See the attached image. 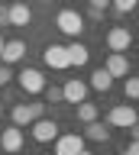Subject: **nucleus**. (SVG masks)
Listing matches in <instances>:
<instances>
[{
  "label": "nucleus",
  "mask_w": 139,
  "mask_h": 155,
  "mask_svg": "<svg viewBox=\"0 0 139 155\" xmlns=\"http://www.w3.org/2000/svg\"><path fill=\"white\" fill-rule=\"evenodd\" d=\"M55 26H58L65 36L78 39V36H81V29H84V16H81L78 10H61L58 16H55Z\"/></svg>",
  "instance_id": "nucleus-1"
},
{
  "label": "nucleus",
  "mask_w": 139,
  "mask_h": 155,
  "mask_svg": "<svg viewBox=\"0 0 139 155\" xmlns=\"http://www.w3.org/2000/svg\"><path fill=\"white\" fill-rule=\"evenodd\" d=\"M45 113V104H16L13 107V126H29L32 120H39Z\"/></svg>",
  "instance_id": "nucleus-2"
},
{
  "label": "nucleus",
  "mask_w": 139,
  "mask_h": 155,
  "mask_svg": "<svg viewBox=\"0 0 139 155\" xmlns=\"http://www.w3.org/2000/svg\"><path fill=\"white\" fill-rule=\"evenodd\" d=\"M16 81H20V87L26 94H42L45 91V78H42L39 68H23L20 74H16Z\"/></svg>",
  "instance_id": "nucleus-3"
},
{
  "label": "nucleus",
  "mask_w": 139,
  "mask_h": 155,
  "mask_svg": "<svg viewBox=\"0 0 139 155\" xmlns=\"http://www.w3.org/2000/svg\"><path fill=\"white\" fill-rule=\"evenodd\" d=\"M32 139L36 142H55L58 139V123L55 120H45V116H39V120H32Z\"/></svg>",
  "instance_id": "nucleus-4"
},
{
  "label": "nucleus",
  "mask_w": 139,
  "mask_h": 155,
  "mask_svg": "<svg viewBox=\"0 0 139 155\" xmlns=\"http://www.w3.org/2000/svg\"><path fill=\"white\" fill-rule=\"evenodd\" d=\"M107 123H110V126H120V129H129V126L136 123V107H129V104H117V107L107 113Z\"/></svg>",
  "instance_id": "nucleus-5"
},
{
  "label": "nucleus",
  "mask_w": 139,
  "mask_h": 155,
  "mask_svg": "<svg viewBox=\"0 0 139 155\" xmlns=\"http://www.w3.org/2000/svg\"><path fill=\"white\" fill-rule=\"evenodd\" d=\"M84 149V136L78 133H58L55 139V155H78Z\"/></svg>",
  "instance_id": "nucleus-6"
},
{
  "label": "nucleus",
  "mask_w": 139,
  "mask_h": 155,
  "mask_svg": "<svg viewBox=\"0 0 139 155\" xmlns=\"http://www.w3.org/2000/svg\"><path fill=\"white\" fill-rule=\"evenodd\" d=\"M42 61H45L52 71H65V68H71V61H68V48H65V45H49L45 52H42Z\"/></svg>",
  "instance_id": "nucleus-7"
},
{
  "label": "nucleus",
  "mask_w": 139,
  "mask_h": 155,
  "mask_svg": "<svg viewBox=\"0 0 139 155\" xmlns=\"http://www.w3.org/2000/svg\"><path fill=\"white\" fill-rule=\"evenodd\" d=\"M129 45H133V32L126 26H110V32H107V48L110 52H126Z\"/></svg>",
  "instance_id": "nucleus-8"
},
{
  "label": "nucleus",
  "mask_w": 139,
  "mask_h": 155,
  "mask_svg": "<svg viewBox=\"0 0 139 155\" xmlns=\"http://www.w3.org/2000/svg\"><path fill=\"white\" fill-rule=\"evenodd\" d=\"M104 68H107L110 78H129V58L123 55V52H110L107 61H104Z\"/></svg>",
  "instance_id": "nucleus-9"
},
{
  "label": "nucleus",
  "mask_w": 139,
  "mask_h": 155,
  "mask_svg": "<svg viewBox=\"0 0 139 155\" xmlns=\"http://www.w3.org/2000/svg\"><path fill=\"white\" fill-rule=\"evenodd\" d=\"M23 55H26V42L23 39H7L3 42V52H0V61L3 65H16Z\"/></svg>",
  "instance_id": "nucleus-10"
},
{
  "label": "nucleus",
  "mask_w": 139,
  "mask_h": 155,
  "mask_svg": "<svg viewBox=\"0 0 139 155\" xmlns=\"http://www.w3.org/2000/svg\"><path fill=\"white\" fill-rule=\"evenodd\" d=\"M0 149H3V152H20V149H23V129H20V126L0 129Z\"/></svg>",
  "instance_id": "nucleus-11"
},
{
  "label": "nucleus",
  "mask_w": 139,
  "mask_h": 155,
  "mask_svg": "<svg viewBox=\"0 0 139 155\" xmlns=\"http://www.w3.org/2000/svg\"><path fill=\"white\" fill-rule=\"evenodd\" d=\"M61 97H65V104H81V100H88V84L71 78L68 84L61 87Z\"/></svg>",
  "instance_id": "nucleus-12"
},
{
  "label": "nucleus",
  "mask_w": 139,
  "mask_h": 155,
  "mask_svg": "<svg viewBox=\"0 0 139 155\" xmlns=\"http://www.w3.org/2000/svg\"><path fill=\"white\" fill-rule=\"evenodd\" d=\"M29 19H32V10L23 0L10 3V26H29Z\"/></svg>",
  "instance_id": "nucleus-13"
},
{
  "label": "nucleus",
  "mask_w": 139,
  "mask_h": 155,
  "mask_svg": "<svg viewBox=\"0 0 139 155\" xmlns=\"http://www.w3.org/2000/svg\"><path fill=\"white\" fill-rule=\"evenodd\" d=\"M68 48V61L74 68H81V65H88V58H91V52H88V45H84V42H78V39H74V42H71V45H65Z\"/></svg>",
  "instance_id": "nucleus-14"
},
{
  "label": "nucleus",
  "mask_w": 139,
  "mask_h": 155,
  "mask_svg": "<svg viewBox=\"0 0 139 155\" xmlns=\"http://www.w3.org/2000/svg\"><path fill=\"white\" fill-rule=\"evenodd\" d=\"M84 139H91V142H107V139H110V129H107L104 123H97V120H94V123H88Z\"/></svg>",
  "instance_id": "nucleus-15"
},
{
  "label": "nucleus",
  "mask_w": 139,
  "mask_h": 155,
  "mask_svg": "<svg viewBox=\"0 0 139 155\" xmlns=\"http://www.w3.org/2000/svg\"><path fill=\"white\" fill-rule=\"evenodd\" d=\"M91 87H94V91H110V87H113V78L107 74V68H97V71L91 74Z\"/></svg>",
  "instance_id": "nucleus-16"
},
{
  "label": "nucleus",
  "mask_w": 139,
  "mask_h": 155,
  "mask_svg": "<svg viewBox=\"0 0 139 155\" xmlns=\"http://www.w3.org/2000/svg\"><path fill=\"white\" fill-rule=\"evenodd\" d=\"M74 107H78V120H81V123H94L97 113H100L97 104H88V100H81V104H74Z\"/></svg>",
  "instance_id": "nucleus-17"
},
{
  "label": "nucleus",
  "mask_w": 139,
  "mask_h": 155,
  "mask_svg": "<svg viewBox=\"0 0 139 155\" xmlns=\"http://www.w3.org/2000/svg\"><path fill=\"white\" fill-rule=\"evenodd\" d=\"M129 100H139V78H126V84H123Z\"/></svg>",
  "instance_id": "nucleus-18"
},
{
  "label": "nucleus",
  "mask_w": 139,
  "mask_h": 155,
  "mask_svg": "<svg viewBox=\"0 0 139 155\" xmlns=\"http://www.w3.org/2000/svg\"><path fill=\"white\" fill-rule=\"evenodd\" d=\"M42 94H45V104H65V97H61V87H45Z\"/></svg>",
  "instance_id": "nucleus-19"
},
{
  "label": "nucleus",
  "mask_w": 139,
  "mask_h": 155,
  "mask_svg": "<svg viewBox=\"0 0 139 155\" xmlns=\"http://www.w3.org/2000/svg\"><path fill=\"white\" fill-rule=\"evenodd\" d=\"M110 3H113V10H117V13H129V10H136L139 0H110Z\"/></svg>",
  "instance_id": "nucleus-20"
},
{
  "label": "nucleus",
  "mask_w": 139,
  "mask_h": 155,
  "mask_svg": "<svg viewBox=\"0 0 139 155\" xmlns=\"http://www.w3.org/2000/svg\"><path fill=\"white\" fill-rule=\"evenodd\" d=\"M10 65H3V61H0V87H3V84H7V81H10Z\"/></svg>",
  "instance_id": "nucleus-21"
},
{
  "label": "nucleus",
  "mask_w": 139,
  "mask_h": 155,
  "mask_svg": "<svg viewBox=\"0 0 139 155\" xmlns=\"http://www.w3.org/2000/svg\"><path fill=\"white\" fill-rule=\"evenodd\" d=\"M0 26H10V7L0 3Z\"/></svg>",
  "instance_id": "nucleus-22"
},
{
  "label": "nucleus",
  "mask_w": 139,
  "mask_h": 155,
  "mask_svg": "<svg viewBox=\"0 0 139 155\" xmlns=\"http://www.w3.org/2000/svg\"><path fill=\"white\" fill-rule=\"evenodd\" d=\"M88 3H91V7H94V10H104V7H107V3H110V0H88Z\"/></svg>",
  "instance_id": "nucleus-23"
},
{
  "label": "nucleus",
  "mask_w": 139,
  "mask_h": 155,
  "mask_svg": "<svg viewBox=\"0 0 139 155\" xmlns=\"http://www.w3.org/2000/svg\"><path fill=\"white\" fill-rule=\"evenodd\" d=\"M126 152H129V155H139V139H133V142H129Z\"/></svg>",
  "instance_id": "nucleus-24"
},
{
  "label": "nucleus",
  "mask_w": 139,
  "mask_h": 155,
  "mask_svg": "<svg viewBox=\"0 0 139 155\" xmlns=\"http://www.w3.org/2000/svg\"><path fill=\"white\" fill-rule=\"evenodd\" d=\"M129 136H133V139H139V123H133V126H129Z\"/></svg>",
  "instance_id": "nucleus-25"
},
{
  "label": "nucleus",
  "mask_w": 139,
  "mask_h": 155,
  "mask_svg": "<svg viewBox=\"0 0 139 155\" xmlns=\"http://www.w3.org/2000/svg\"><path fill=\"white\" fill-rule=\"evenodd\" d=\"M78 155H94V152H88V149H81V152H78Z\"/></svg>",
  "instance_id": "nucleus-26"
},
{
  "label": "nucleus",
  "mask_w": 139,
  "mask_h": 155,
  "mask_svg": "<svg viewBox=\"0 0 139 155\" xmlns=\"http://www.w3.org/2000/svg\"><path fill=\"white\" fill-rule=\"evenodd\" d=\"M3 42H7V39H0V52H3Z\"/></svg>",
  "instance_id": "nucleus-27"
},
{
  "label": "nucleus",
  "mask_w": 139,
  "mask_h": 155,
  "mask_svg": "<svg viewBox=\"0 0 139 155\" xmlns=\"http://www.w3.org/2000/svg\"><path fill=\"white\" fill-rule=\"evenodd\" d=\"M42 3H55V0H42Z\"/></svg>",
  "instance_id": "nucleus-28"
},
{
  "label": "nucleus",
  "mask_w": 139,
  "mask_h": 155,
  "mask_svg": "<svg viewBox=\"0 0 139 155\" xmlns=\"http://www.w3.org/2000/svg\"><path fill=\"white\" fill-rule=\"evenodd\" d=\"M7 155H20V152H7Z\"/></svg>",
  "instance_id": "nucleus-29"
},
{
  "label": "nucleus",
  "mask_w": 139,
  "mask_h": 155,
  "mask_svg": "<svg viewBox=\"0 0 139 155\" xmlns=\"http://www.w3.org/2000/svg\"><path fill=\"white\" fill-rule=\"evenodd\" d=\"M120 155H129V152H120Z\"/></svg>",
  "instance_id": "nucleus-30"
},
{
  "label": "nucleus",
  "mask_w": 139,
  "mask_h": 155,
  "mask_svg": "<svg viewBox=\"0 0 139 155\" xmlns=\"http://www.w3.org/2000/svg\"><path fill=\"white\" fill-rule=\"evenodd\" d=\"M136 123H139V113H136Z\"/></svg>",
  "instance_id": "nucleus-31"
},
{
  "label": "nucleus",
  "mask_w": 139,
  "mask_h": 155,
  "mask_svg": "<svg viewBox=\"0 0 139 155\" xmlns=\"http://www.w3.org/2000/svg\"><path fill=\"white\" fill-rule=\"evenodd\" d=\"M0 113H3V107H0Z\"/></svg>",
  "instance_id": "nucleus-32"
},
{
  "label": "nucleus",
  "mask_w": 139,
  "mask_h": 155,
  "mask_svg": "<svg viewBox=\"0 0 139 155\" xmlns=\"http://www.w3.org/2000/svg\"><path fill=\"white\" fill-rule=\"evenodd\" d=\"M10 3H16V0H10Z\"/></svg>",
  "instance_id": "nucleus-33"
}]
</instances>
